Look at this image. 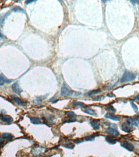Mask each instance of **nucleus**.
I'll list each match as a JSON object with an SVG mask.
<instances>
[{
  "mask_svg": "<svg viewBox=\"0 0 139 157\" xmlns=\"http://www.w3.org/2000/svg\"><path fill=\"white\" fill-rule=\"evenodd\" d=\"M14 102H16V104H17L18 105L21 106H26V104H27L26 102L22 101V100L18 97H14Z\"/></svg>",
  "mask_w": 139,
  "mask_h": 157,
  "instance_id": "obj_14",
  "label": "nucleus"
},
{
  "mask_svg": "<svg viewBox=\"0 0 139 157\" xmlns=\"http://www.w3.org/2000/svg\"><path fill=\"white\" fill-rule=\"evenodd\" d=\"M135 78H136V75L126 70L125 71L121 78V83H128L129 81H132L135 80Z\"/></svg>",
  "mask_w": 139,
  "mask_h": 157,
  "instance_id": "obj_1",
  "label": "nucleus"
},
{
  "mask_svg": "<svg viewBox=\"0 0 139 157\" xmlns=\"http://www.w3.org/2000/svg\"><path fill=\"white\" fill-rule=\"evenodd\" d=\"M101 89H96V90H93V91H90L88 92V94H87V96H91L93 95H95V94H99V93H101Z\"/></svg>",
  "mask_w": 139,
  "mask_h": 157,
  "instance_id": "obj_20",
  "label": "nucleus"
},
{
  "mask_svg": "<svg viewBox=\"0 0 139 157\" xmlns=\"http://www.w3.org/2000/svg\"><path fill=\"white\" fill-rule=\"evenodd\" d=\"M107 97H115L113 94H111V93H110V94H107Z\"/></svg>",
  "mask_w": 139,
  "mask_h": 157,
  "instance_id": "obj_31",
  "label": "nucleus"
},
{
  "mask_svg": "<svg viewBox=\"0 0 139 157\" xmlns=\"http://www.w3.org/2000/svg\"><path fill=\"white\" fill-rule=\"evenodd\" d=\"M123 147H124L125 149H126L127 150H128L129 151H134V146L133 145L129 142L128 141H124L123 143L121 144Z\"/></svg>",
  "mask_w": 139,
  "mask_h": 157,
  "instance_id": "obj_4",
  "label": "nucleus"
},
{
  "mask_svg": "<svg viewBox=\"0 0 139 157\" xmlns=\"http://www.w3.org/2000/svg\"><path fill=\"white\" fill-rule=\"evenodd\" d=\"M121 129L122 131H124L127 133H129L131 131V130L133 129V126L130 123L128 122H124L121 126Z\"/></svg>",
  "mask_w": 139,
  "mask_h": 157,
  "instance_id": "obj_3",
  "label": "nucleus"
},
{
  "mask_svg": "<svg viewBox=\"0 0 139 157\" xmlns=\"http://www.w3.org/2000/svg\"><path fill=\"white\" fill-rule=\"evenodd\" d=\"M12 81V80H10L7 79L6 78V77L4 76L3 74H0V86H3L5 83H11Z\"/></svg>",
  "mask_w": 139,
  "mask_h": 157,
  "instance_id": "obj_7",
  "label": "nucleus"
},
{
  "mask_svg": "<svg viewBox=\"0 0 139 157\" xmlns=\"http://www.w3.org/2000/svg\"><path fill=\"white\" fill-rule=\"evenodd\" d=\"M75 143H76V144H79V143H80V142H83V140H75Z\"/></svg>",
  "mask_w": 139,
  "mask_h": 157,
  "instance_id": "obj_29",
  "label": "nucleus"
},
{
  "mask_svg": "<svg viewBox=\"0 0 139 157\" xmlns=\"http://www.w3.org/2000/svg\"><path fill=\"white\" fill-rule=\"evenodd\" d=\"M104 99V96L99 95L96 97H95L93 99L95 100H96V101H100V100H102V99Z\"/></svg>",
  "mask_w": 139,
  "mask_h": 157,
  "instance_id": "obj_27",
  "label": "nucleus"
},
{
  "mask_svg": "<svg viewBox=\"0 0 139 157\" xmlns=\"http://www.w3.org/2000/svg\"><path fill=\"white\" fill-rule=\"evenodd\" d=\"M105 117L106 118H107V119H112V120H114V121H118L119 120H120L119 117H118L117 116H116V115H112V114H110V113H106Z\"/></svg>",
  "mask_w": 139,
  "mask_h": 157,
  "instance_id": "obj_11",
  "label": "nucleus"
},
{
  "mask_svg": "<svg viewBox=\"0 0 139 157\" xmlns=\"http://www.w3.org/2000/svg\"><path fill=\"white\" fill-rule=\"evenodd\" d=\"M13 135L12 134L9 133H4L2 134V138L5 140H11V139L13 138Z\"/></svg>",
  "mask_w": 139,
  "mask_h": 157,
  "instance_id": "obj_12",
  "label": "nucleus"
},
{
  "mask_svg": "<svg viewBox=\"0 0 139 157\" xmlns=\"http://www.w3.org/2000/svg\"><path fill=\"white\" fill-rule=\"evenodd\" d=\"M74 94V91L70 89L65 83H63L61 90V96H71Z\"/></svg>",
  "mask_w": 139,
  "mask_h": 157,
  "instance_id": "obj_2",
  "label": "nucleus"
},
{
  "mask_svg": "<svg viewBox=\"0 0 139 157\" xmlns=\"http://www.w3.org/2000/svg\"><path fill=\"white\" fill-rule=\"evenodd\" d=\"M131 107L133 108L134 111H135V112H137V111H138V108H137V106H136L133 102H131Z\"/></svg>",
  "mask_w": 139,
  "mask_h": 157,
  "instance_id": "obj_26",
  "label": "nucleus"
},
{
  "mask_svg": "<svg viewBox=\"0 0 139 157\" xmlns=\"http://www.w3.org/2000/svg\"><path fill=\"white\" fill-rule=\"evenodd\" d=\"M43 149V147H36V148H34L33 150L32 151V153L34 155H38L41 153L42 152V150Z\"/></svg>",
  "mask_w": 139,
  "mask_h": 157,
  "instance_id": "obj_15",
  "label": "nucleus"
},
{
  "mask_svg": "<svg viewBox=\"0 0 139 157\" xmlns=\"http://www.w3.org/2000/svg\"><path fill=\"white\" fill-rule=\"evenodd\" d=\"M64 147H66V148H68V149H73L74 148V144H72V143H68V144H66L64 145Z\"/></svg>",
  "mask_w": 139,
  "mask_h": 157,
  "instance_id": "obj_25",
  "label": "nucleus"
},
{
  "mask_svg": "<svg viewBox=\"0 0 139 157\" xmlns=\"http://www.w3.org/2000/svg\"><path fill=\"white\" fill-rule=\"evenodd\" d=\"M22 157L21 156H19V157Z\"/></svg>",
  "mask_w": 139,
  "mask_h": 157,
  "instance_id": "obj_34",
  "label": "nucleus"
},
{
  "mask_svg": "<svg viewBox=\"0 0 139 157\" xmlns=\"http://www.w3.org/2000/svg\"></svg>",
  "mask_w": 139,
  "mask_h": 157,
  "instance_id": "obj_35",
  "label": "nucleus"
},
{
  "mask_svg": "<svg viewBox=\"0 0 139 157\" xmlns=\"http://www.w3.org/2000/svg\"><path fill=\"white\" fill-rule=\"evenodd\" d=\"M12 11L14 12H23L25 13V10L19 6H15L12 9Z\"/></svg>",
  "mask_w": 139,
  "mask_h": 157,
  "instance_id": "obj_19",
  "label": "nucleus"
},
{
  "mask_svg": "<svg viewBox=\"0 0 139 157\" xmlns=\"http://www.w3.org/2000/svg\"><path fill=\"white\" fill-rule=\"evenodd\" d=\"M66 121H65V122H75V121L76 120V119L75 117H68V118L66 119Z\"/></svg>",
  "mask_w": 139,
  "mask_h": 157,
  "instance_id": "obj_23",
  "label": "nucleus"
},
{
  "mask_svg": "<svg viewBox=\"0 0 139 157\" xmlns=\"http://www.w3.org/2000/svg\"><path fill=\"white\" fill-rule=\"evenodd\" d=\"M0 119L1 120V121L4 122H7V123H11L13 121V119L11 116L9 115H3L1 117Z\"/></svg>",
  "mask_w": 139,
  "mask_h": 157,
  "instance_id": "obj_8",
  "label": "nucleus"
},
{
  "mask_svg": "<svg viewBox=\"0 0 139 157\" xmlns=\"http://www.w3.org/2000/svg\"><path fill=\"white\" fill-rule=\"evenodd\" d=\"M84 139H85V140H86V141H92V140H94V139H95V136H93V135L86 136H85Z\"/></svg>",
  "mask_w": 139,
  "mask_h": 157,
  "instance_id": "obj_21",
  "label": "nucleus"
},
{
  "mask_svg": "<svg viewBox=\"0 0 139 157\" xmlns=\"http://www.w3.org/2000/svg\"><path fill=\"white\" fill-rule=\"evenodd\" d=\"M106 133L114 136H117L119 135V133L115 129L111 128V127H108L106 129Z\"/></svg>",
  "mask_w": 139,
  "mask_h": 157,
  "instance_id": "obj_6",
  "label": "nucleus"
},
{
  "mask_svg": "<svg viewBox=\"0 0 139 157\" xmlns=\"http://www.w3.org/2000/svg\"><path fill=\"white\" fill-rule=\"evenodd\" d=\"M106 140L110 144H115L117 142V140L115 139H114L113 138L111 137V136H106Z\"/></svg>",
  "mask_w": 139,
  "mask_h": 157,
  "instance_id": "obj_16",
  "label": "nucleus"
},
{
  "mask_svg": "<svg viewBox=\"0 0 139 157\" xmlns=\"http://www.w3.org/2000/svg\"><path fill=\"white\" fill-rule=\"evenodd\" d=\"M90 124L95 130H98L100 128V123L99 120H91L90 122Z\"/></svg>",
  "mask_w": 139,
  "mask_h": 157,
  "instance_id": "obj_10",
  "label": "nucleus"
},
{
  "mask_svg": "<svg viewBox=\"0 0 139 157\" xmlns=\"http://www.w3.org/2000/svg\"><path fill=\"white\" fill-rule=\"evenodd\" d=\"M30 121L32 124H41V121L39 118L37 117H32L30 118Z\"/></svg>",
  "mask_w": 139,
  "mask_h": 157,
  "instance_id": "obj_13",
  "label": "nucleus"
},
{
  "mask_svg": "<svg viewBox=\"0 0 139 157\" xmlns=\"http://www.w3.org/2000/svg\"><path fill=\"white\" fill-rule=\"evenodd\" d=\"M10 14H11V12H6V14L0 16V25H2L4 23L5 19V18H6L8 16L10 15Z\"/></svg>",
  "mask_w": 139,
  "mask_h": 157,
  "instance_id": "obj_17",
  "label": "nucleus"
},
{
  "mask_svg": "<svg viewBox=\"0 0 139 157\" xmlns=\"http://www.w3.org/2000/svg\"><path fill=\"white\" fill-rule=\"evenodd\" d=\"M106 109L108 110L109 111H111L112 112H115L116 111V110L114 108V107H113V106H111V105H107V106H106Z\"/></svg>",
  "mask_w": 139,
  "mask_h": 157,
  "instance_id": "obj_22",
  "label": "nucleus"
},
{
  "mask_svg": "<svg viewBox=\"0 0 139 157\" xmlns=\"http://www.w3.org/2000/svg\"><path fill=\"white\" fill-rule=\"evenodd\" d=\"M74 105L75 106H80V107H84L85 106L84 103L81 102H74Z\"/></svg>",
  "mask_w": 139,
  "mask_h": 157,
  "instance_id": "obj_24",
  "label": "nucleus"
},
{
  "mask_svg": "<svg viewBox=\"0 0 139 157\" xmlns=\"http://www.w3.org/2000/svg\"><path fill=\"white\" fill-rule=\"evenodd\" d=\"M0 38H5L4 35L2 34V32H1V30H0Z\"/></svg>",
  "mask_w": 139,
  "mask_h": 157,
  "instance_id": "obj_32",
  "label": "nucleus"
},
{
  "mask_svg": "<svg viewBox=\"0 0 139 157\" xmlns=\"http://www.w3.org/2000/svg\"><path fill=\"white\" fill-rule=\"evenodd\" d=\"M134 99L135 100H139V95H137L136 97H134Z\"/></svg>",
  "mask_w": 139,
  "mask_h": 157,
  "instance_id": "obj_33",
  "label": "nucleus"
},
{
  "mask_svg": "<svg viewBox=\"0 0 139 157\" xmlns=\"http://www.w3.org/2000/svg\"><path fill=\"white\" fill-rule=\"evenodd\" d=\"M128 122L129 123H130L132 126H134L136 127H138L139 126V121L137 119H134V118H131V117L128 118Z\"/></svg>",
  "mask_w": 139,
  "mask_h": 157,
  "instance_id": "obj_9",
  "label": "nucleus"
},
{
  "mask_svg": "<svg viewBox=\"0 0 139 157\" xmlns=\"http://www.w3.org/2000/svg\"><path fill=\"white\" fill-rule=\"evenodd\" d=\"M35 1H26L25 3L26 4L28 5V4H30V3H32L33 2H35Z\"/></svg>",
  "mask_w": 139,
  "mask_h": 157,
  "instance_id": "obj_30",
  "label": "nucleus"
},
{
  "mask_svg": "<svg viewBox=\"0 0 139 157\" xmlns=\"http://www.w3.org/2000/svg\"><path fill=\"white\" fill-rule=\"evenodd\" d=\"M12 91L14 92H15L16 94H20L23 91V90L21 89L17 82L15 83L14 84H13V85L12 86Z\"/></svg>",
  "mask_w": 139,
  "mask_h": 157,
  "instance_id": "obj_5",
  "label": "nucleus"
},
{
  "mask_svg": "<svg viewBox=\"0 0 139 157\" xmlns=\"http://www.w3.org/2000/svg\"><path fill=\"white\" fill-rule=\"evenodd\" d=\"M66 114L68 115V117H75L76 115L75 114V113H74L73 111H68L66 113Z\"/></svg>",
  "mask_w": 139,
  "mask_h": 157,
  "instance_id": "obj_28",
  "label": "nucleus"
},
{
  "mask_svg": "<svg viewBox=\"0 0 139 157\" xmlns=\"http://www.w3.org/2000/svg\"><path fill=\"white\" fill-rule=\"evenodd\" d=\"M84 111L87 114H88V115H95V111L93 110H92L90 108H86V109H84Z\"/></svg>",
  "mask_w": 139,
  "mask_h": 157,
  "instance_id": "obj_18",
  "label": "nucleus"
}]
</instances>
